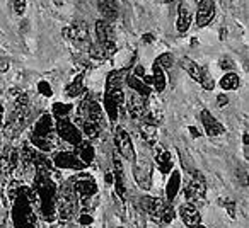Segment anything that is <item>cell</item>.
<instances>
[{"label": "cell", "instance_id": "277c9868", "mask_svg": "<svg viewBox=\"0 0 249 228\" xmlns=\"http://www.w3.org/2000/svg\"><path fill=\"white\" fill-rule=\"evenodd\" d=\"M56 133H58L65 142L72 143V145H75V147L82 142V133L79 131V128H77L69 118H56Z\"/></svg>", "mask_w": 249, "mask_h": 228}, {"label": "cell", "instance_id": "f546056e", "mask_svg": "<svg viewBox=\"0 0 249 228\" xmlns=\"http://www.w3.org/2000/svg\"><path fill=\"white\" fill-rule=\"evenodd\" d=\"M72 111V106H69V104H55L53 106V113H55L56 118H67L69 116V113Z\"/></svg>", "mask_w": 249, "mask_h": 228}, {"label": "cell", "instance_id": "4fadbf2b", "mask_svg": "<svg viewBox=\"0 0 249 228\" xmlns=\"http://www.w3.org/2000/svg\"><path fill=\"white\" fill-rule=\"evenodd\" d=\"M114 51H116V46H114L113 41L97 43V45H94L92 48H90V55H92L94 58H97V60L109 58V56L114 55Z\"/></svg>", "mask_w": 249, "mask_h": 228}, {"label": "cell", "instance_id": "44dd1931", "mask_svg": "<svg viewBox=\"0 0 249 228\" xmlns=\"http://www.w3.org/2000/svg\"><path fill=\"white\" fill-rule=\"evenodd\" d=\"M75 155L79 157V159L82 160L86 165H89V163L94 160V148L87 142H80L79 145H77V153H75Z\"/></svg>", "mask_w": 249, "mask_h": 228}, {"label": "cell", "instance_id": "5b68a950", "mask_svg": "<svg viewBox=\"0 0 249 228\" xmlns=\"http://www.w3.org/2000/svg\"><path fill=\"white\" fill-rule=\"evenodd\" d=\"M114 143H116V148L121 155L124 157L126 160L130 162H135V150H133V143H132V138L123 128L118 126L116 131H114Z\"/></svg>", "mask_w": 249, "mask_h": 228}, {"label": "cell", "instance_id": "8d00e7d4", "mask_svg": "<svg viewBox=\"0 0 249 228\" xmlns=\"http://www.w3.org/2000/svg\"><path fill=\"white\" fill-rule=\"evenodd\" d=\"M143 41H152V34H143Z\"/></svg>", "mask_w": 249, "mask_h": 228}, {"label": "cell", "instance_id": "74e56055", "mask_svg": "<svg viewBox=\"0 0 249 228\" xmlns=\"http://www.w3.org/2000/svg\"><path fill=\"white\" fill-rule=\"evenodd\" d=\"M196 228H207V227H203V225H201V223H200V225H198V227H196Z\"/></svg>", "mask_w": 249, "mask_h": 228}, {"label": "cell", "instance_id": "f35d334b", "mask_svg": "<svg viewBox=\"0 0 249 228\" xmlns=\"http://www.w3.org/2000/svg\"><path fill=\"white\" fill-rule=\"evenodd\" d=\"M164 2H166V4H169V2H174V0H164Z\"/></svg>", "mask_w": 249, "mask_h": 228}, {"label": "cell", "instance_id": "8992f818", "mask_svg": "<svg viewBox=\"0 0 249 228\" xmlns=\"http://www.w3.org/2000/svg\"><path fill=\"white\" fill-rule=\"evenodd\" d=\"M196 24L198 28H205L215 17V0H196Z\"/></svg>", "mask_w": 249, "mask_h": 228}, {"label": "cell", "instance_id": "9c48e42d", "mask_svg": "<svg viewBox=\"0 0 249 228\" xmlns=\"http://www.w3.org/2000/svg\"><path fill=\"white\" fill-rule=\"evenodd\" d=\"M55 163L58 167H62V169H73V170L87 167L86 163H84L82 160H80L79 157L72 152H60L58 155L55 157Z\"/></svg>", "mask_w": 249, "mask_h": 228}, {"label": "cell", "instance_id": "484cf974", "mask_svg": "<svg viewBox=\"0 0 249 228\" xmlns=\"http://www.w3.org/2000/svg\"><path fill=\"white\" fill-rule=\"evenodd\" d=\"M72 211H73V201H72V197H70V196H63L62 199H60V213H62V216L70 218Z\"/></svg>", "mask_w": 249, "mask_h": 228}, {"label": "cell", "instance_id": "836d02e7", "mask_svg": "<svg viewBox=\"0 0 249 228\" xmlns=\"http://www.w3.org/2000/svg\"><path fill=\"white\" fill-rule=\"evenodd\" d=\"M227 104H229L227 94H220V96H217V106H218V107H225Z\"/></svg>", "mask_w": 249, "mask_h": 228}, {"label": "cell", "instance_id": "83f0119b", "mask_svg": "<svg viewBox=\"0 0 249 228\" xmlns=\"http://www.w3.org/2000/svg\"><path fill=\"white\" fill-rule=\"evenodd\" d=\"M118 104L116 102H113V100H109V99H106L104 97V109H106V113H107V116H109V119L111 121H114V119L118 118Z\"/></svg>", "mask_w": 249, "mask_h": 228}, {"label": "cell", "instance_id": "8fae6325", "mask_svg": "<svg viewBox=\"0 0 249 228\" xmlns=\"http://www.w3.org/2000/svg\"><path fill=\"white\" fill-rule=\"evenodd\" d=\"M63 34L69 36L70 39L77 43H86L87 38H89V29H87V24L84 21H79V22H73L70 28H67L63 31Z\"/></svg>", "mask_w": 249, "mask_h": 228}, {"label": "cell", "instance_id": "d6986e66", "mask_svg": "<svg viewBox=\"0 0 249 228\" xmlns=\"http://www.w3.org/2000/svg\"><path fill=\"white\" fill-rule=\"evenodd\" d=\"M156 160H157V163H159L160 172L169 174V170L173 169V157H171L169 152L160 148V145H159V152H157V155H156Z\"/></svg>", "mask_w": 249, "mask_h": 228}, {"label": "cell", "instance_id": "1f68e13d", "mask_svg": "<svg viewBox=\"0 0 249 228\" xmlns=\"http://www.w3.org/2000/svg\"><path fill=\"white\" fill-rule=\"evenodd\" d=\"M14 11L16 14L22 16L26 11V0H14Z\"/></svg>", "mask_w": 249, "mask_h": 228}, {"label": "cell", "instance_id": "d4e9b609", "mask_svg": "<svg viewBox=\"0 0 249 228\" xmlns=\"http://www.w3.org/2000/svg\"><path fill=\"white\" fill-rule=\"evenodd\" d=\"M198 83H200L205 90H213L215 89V82H213V79H212V75H210V72H208L207 66H201V73H200V80H198Z\"/></svg>", "mask_w": 249, "mask_h": 228}, {"label": "cell", "instance_id": "603a6c76", "mask_svg": "<svg viewBox=\"0 0 249 228\" xmlns=\"http://www.w3.org/2000/svg\"><path fill=\"white\" fill-rule=\"evenodd\" d=\"M239 85H241V79L234 72H227L220 80V87L224 90H235L239 89Z\"/></svg>", "mask_w": 249, "mask_h": 228}, {"label": "cell", "instance_id": "7a4b0ae2", "mask_svg": "<svg viewBox=\"0 0 249 228\" xmlns=\"http://www.w3.org/2000/svg\"><path fill=\"white\" fill-rule=\"evenodd\" d=\"M33 142L36 147H41L43 150H50L53 147V135H52V116L43 114L41 119L36 123L35 133H33Z\"/></svg>", "mask_w": 249, "mask_h": 228}, {"label": "cell", "instance_id": "3957f363", "mask_svg": "<svg viewBox=\"0 0 249 228\" xmlns=\"http://www.w3.org/2000/svg\"><path fill=\"white\" fill-rule=\"evenodd\" d=\"M124 70H114L107 75L106 80V92H104V97L113 102H116L118 106L124 102V94H123V79L124 77Z\"/></svg>", "mask_w": 249, "mask_h": 228}, {"label": "cell", "instance_id": "9a60e30c", "mask_svg": "<svg viewBox=\"0 0 249 228\" xmlns=\"http://www.w3.org/2000/svg\"><path fill=\"white\" fill-rule=\"evenodd\" d=\"M126 83H128L130 87H132V90L135 94H139V96H142V97H149V92H150V89H149V85H147L145 82H143L140 77H137V75H128L126 77Z\"/></svg>", "mask_w": 249, "mask_h": 228}, {"label": "cell", "instance_id": "ffe728a7", "mask_svg": "<svg viewBox=\"0 0 249 228\" xmlns=\"http://www.w3.org/2000/svg\"><path fill=\"white\" fill-rule=\"evenodd\" d=\"M181 66H183L184 70H186V73L191 77V79L195 80V82H198L200 80V73H201V65H198L195 60L191 58H183L181 60Z\"/></svg>", "mask_w": 249, "mask_h": 228}, {"label": "cell", "instance_id": "30bf717a", "mask_svg": "<svg viewBox=\"0 0 249 228\" xmlns=\"http://www.w3.org/2000/svg\"><path fill=\"white\" fill-rule=\"evenodd\" d=\"M205 193H207V184H205V179L200 174H196V176L193 177V180L188 184L186 189H184V194H186V197L190 201L201 199V197L205 196Z\"/></svg>", "mask_w": 249, "mask_h": 228}, {"label": "cell", "instance_id": "cb8c5ba5", "mask_svg": "<svg viewBox=\"0 0 249 228\" xmlns=\"http://www.w3.org/2000/svg\"><path fill=\"white\" fill-rule=\"evenodd\" d=\"M84 89H86V87H84V75H77L75 79H73V82H70L69 85H67V96L77 97L84 92Z\"/></svg>", "mask_w": 249, "mask_h": 228}, {"label": "cell", "instance_id": "e575fe53", "mask_svg": "<svg viewBox=\"0 0 249 228\" xmlns=\"http://www.w3.org/2000/svg\"><path fill=\"white\" fill-rule=\"evenodd\" d=\"M220 63H222V65H220L222 68H232V66H234V65H232V62H231V60H225V58L222 60Z\"/></svg>", "mask_w": 249, "mask_h": 228}, {"label": "cell", "instance_id": "e0dca14e", "mask_svg": "<svg viewBox=\"0 0 249 228\" xmlns=\"http://www.w3.org/2000/svg\"><path fill=\"white\" fill-rule=\"evenodd\" d=\"M191 26V12L188 11L186 5H181L179 7V16H178V22H176V28L179 34H184V33L190 29Z\"/></svg>", "mask_w": 249, "mask_h": 228}, {"label": "cell", "instance_id": "d590c367", "mask_svg": "<svg viewBox=\"0 0 249 228\" xmlns=\"http://www.w3.org/2000/svg\"><path fill=\"white\" fill-rule=\"evenodd\" d=\"M190 131H191V133H193V136H195V138H196V136H198V135H200V133H198V130H196V128H195V126H190Z\"/></svg>", "mask_w": 249, "mask_h": 228}, {"label": "cell", "instance_id": "ac0fdd59", "mask_svg": "<svg viewBox=\"0 0 249 228\" xmlns=\"http://www.w3.org/2000/svg\"><path fill=\"white\" fill-rule=\"evenodd\" d=\"M96 182L94 180H90V179H77V182H75V193L79 194V196H84V197H87V196H90V194H94L96 193Z\"/></svg>", "mask_w": 249, "mask_h": 228}, {"label": "cell", "instance_id": "7402d4cb", "mask_svg": "<svg viewBox=\"0 0 249 228\" xmlns=\"http://www.w3.org/2000/svg\"><path fill=\"white\" fill-rule=\"evenodd\" d=\"M152 83L159 94L164 92V89H166V75H164V70L160 68L159 65H156V63H154V68H152Z\"/></svg>", "mask_w": 249, "mask_h": 228}, {"label": "cell", "instance_id": "f1b7e54d", "mask_svg": "<svg viewBox=\"0 0 249 228\" xmlns=\"http://www.w3.org/2000/svg\"><path fill=\"white\" fill-rule=\"evenodd\" d=\"M173 62H174V58H173V55L171 53H162V55L159 56V58H156V65H159L160 68H171L173 66Z\"/></svg>", "mask_w": 249, "mask_h": 228}, {"label": "cell", "instance_id": "4dcf8cb0", "mask_svg": "<svg viewBox=\"0 0 249 228\" xmlns=\"http://www.w3.org/2000/svg\"><path fill=\"white\" fill-rule=\"evenodd\" d=\"M178 184H179V176L178 174H174L173 176V179L169 180V189H167V199L169 201H173V197L176 196V193H178Z\"/></svg>", "mask_w": 249, "mask_h": 228}, {"label": "cell", "instance_id": "52a82bcc", "mask_svg": "<svg viewBox=\"0 0 249 228\" xmlns=\"http://www.w3.org/2000/svg\"><path fill=\"white\" fill-rule=\"evenodd\" d=\"M179 216L188 228H196L201 223V214L193 203H184L179 206Z\"/></svg>", "mask_w": 249, "mask_h": 228}, {"label": "cell", "instance_id": "7c38bea8", "mask_svg": "<svg viewBox=\"0 0 249 228\" xmlns=\"http://www.w3.org/2000/svg\"><path fill=\"white\" fill-rule=\"evenodd\" d=\"M145 97L139 96V94H132V97L126 99L128 111L133 118H143V114H145Z\"/></svg>", "mask_w": 249, "mask_h": 228}, {"label": "cell", "instance_id": "2e32d148", "mask_svg": "<svg viewBox=\"0 0 249 228\" xmlns=\"http://www.w3.org/2000/svg\"><path fill=\"white\" fill-rule=\"evenodd\" d=\"M96 36H97V43H107V41H113V29H111L109 22L107 21H99L96 22Z\"/></svg>", "mask_w": 249, "mask_h": 228}, {"label": "cell", "instance_id": "5bb4252c", "mask_svg": "<svg viewBox=\"0 0 249 228\" xmlns=\"http://www.w3.org/2000/svg\"><path fill=\"white\" fill-rule=\"evenodd\" d=\"M97 7H99V12L107 21H114V19L118 17L116 0H99V2H97Z\"/></svg>", "mask_w": 249, "mask_h": 228}, {"label": "cell", "instance_id": "4316f807", "mask_svg": "<svg viewBox=\"0 0 249 228\" xmlns=\"http://www.w3.org/2000/svg\"><path fill=\"white\" fill-rule=\"evenodd\" d=\"M82 130H84V135H86L87 138H96L101 126L96 125V123H90V121H82Z\"/></svg>", "mask_w": 249, "mask_h": 228}, {"label": "cell", "instance_id": "ba28073f", "mask_svg": "<svg viewBox=\"0 0 249 228\" xmlns=\"http://www.w3.org/2000/svg\"><path fill=\"white\" fill-rule=\"evenodd\" d=\"M201 123H203L205 133L208 136H220L225 131V128L218 123V119L207 109L201 111Z\"/></svg>", "mask_w": 249, "mask_h": 228}, {"label": "cell", "instance_id": "6da1fadb", "mask_svg": "<svg viewBox=\"0 0 249 228\" xmlns=\"http://www.w3.org/2000/svg\"><path fill=\"white\" fill-rule=\"evenodd\" d=\"M143 208L149 211V214L156 221L160 223H169L174 220V210L169 203L159 199V197H143Z\"/></svg>", "mask_w": 249, "mask_h": 228}, {"label": "cell", "instance_id": "d6a6232c", "mask_svg": "<svg viewBox=\"0 0 249 228\" xmlns=\"http://www.w3.org/2000/svg\"><path fill=\"white\" fill-rule=\"evenodd\" d=\"M38 89H39V92H41L43 96H46V97H50V96L53 94V92H52V87H50L46 82H39Z\"/></svg>", "mask_w": 249, "mask_h": 228}]
</instances>
